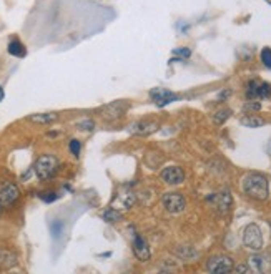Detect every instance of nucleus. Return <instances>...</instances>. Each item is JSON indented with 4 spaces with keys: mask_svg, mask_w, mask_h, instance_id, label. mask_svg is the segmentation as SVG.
Here are the masks:
<instances>
[{
    "mask_svg": "<svg viewBox=\"0 0 271 274\" xmlns=\"http://www.w3.org/2000/svg\"><path fill=\"white\" fill-rule=\"evenodd\" d=\"M230 116H231V110L230 108H222V110H218V112L213 113V123L223 125L224 121L230 118Z\"/></svg>",
    "mask_w": 271,
    "mask_h": 274,
    "instance_id": "obj_20",
    "label": "nucleus"
},
{
    "mask_svg": "<svg viewBox=\"0 0 271 274\" xmlns=\"http://www.w3.org/2000/svg\"><path fill=\"white\" fill-rule=\"evenodd\" d=\"M40 198L44 199L45 203H52V201H55V199L59 198V194L53 193V191H48V193H42Z\"/></svg>",
    "mask_w": 271,
    "mask_h": 274,
    "instance_id": "obj_29",
    "label": "nucleus"
},
{
    "mask_svg": "<svg viewBox=\"0 0 271 274\" xmlns=\"http://www.w3.org/2000/svg\"><path fill=\"white\" fill-rule=\"evenodd\" d=\"M18 263L17 254L12 251H0V268L2 269H10Z\"/></svg>",
    "mask_w": 271,
    "mask_h": 274,
    "instance_id": "obj_17",
    "label": "nucleus"
},
{
    "mask_svg": "<svg viewBox=\"0 0 271 274\" xmlns=\"http://www.w3.org/2000/svg\"><path fill=\"white\" fill-rule=\"evenodd\" d=\"M158 130V123L157 121H150V120H142V121H135L130 125L128 131L131 135L137 136H148Z\"/></svg>",
    "mask_w": 271,
    "mask_h": 274,
    "instance_id": "obj_8",
    "label": "nucleus"
},
{
    "mask_svg": "<svg viewBox=\"0 0 271 274\" xmlns=\"http://www.w3.org/2000/svg\"><path fill=\"white\" fill-rule=\"evenodd\" d=\"M176 254L181 258V259H195L196 256H198V251H196L195 248H191V246H180V248H176Z\"/></svg>",
    "mask_w": 271,
    "mask_h": 274,
    "instance_id": "obj_19",
    "label": "nucleus"
},
{
    "mask_svg": "<svg viewBox=\"0 0 271 274\" xmlns=\"http://www.w3.org/2000/svg\"><path fill=\"white\" fill-rule=\"evenodd\" d=\"M68 148H70V153L73 156H79L80 155V150H82V145H80L79 140H70V145H68Z\"/></svg>",
    "mask_w": 271,
    "mask_h": 274,
    "instance_id": "obj_26",
    "label": "nucleus"
},
{
    "mask_svg": "<svg viewBox=\"0 0 271 274\" xmlns=\"http://www.w3.org/2000/svg\"><path fill=\"white\" fill-rule=\"evenodd\" d=\"M77 128H79V130H83V131H92L95 128V121L90 118H85L77 123Z\"/></svg>",
    "mask_w": 271,
    "mask_h": 274,
    "instance_id": "obj_24",
    "label": "nucleus"
},
{
    "mask_svg": "<svg viewBox=\"0 0 271 274\" xmlns=\"http://www.w3.org/2000/svg\"><path fill=\"white\" fill-rule=\"evenodd\" d=\"M210 201L215 205V208L220 211V214H226L228 211L231 210V205H233V198H231L230 191H222V193L218 194H213Z\"/></svg>",
    "mask_w": 271,
    "mask_h": 274,
    "instance_id": "obj_12",
    "label": "nucleus"
},
{
    "mask_svg": "<svg viewBox=\"0 0 271 274\" xmlns=\"http://www.w3.org/2000/svg\"><path fill=\"white\" fill-rule=\"evenodd\" d=\"M243 193L248 198L256 199V201H266L270 196V183L268 178L259 173H248L241 183Z\"/></svg>",
    "mask_w": 271,
    "mask_h": 274,
    "instance_id": "obj_1",
    "label": "nucleus"
},
{
    "mask_svg": "<svg viewBox=\"0 0 271 274\" xmlns=\"http://www.w3.org/2000/svg\"><path fill=\"white\" fill-rule=\"evenodd\" d=\"M131 246H133V254L138 261H148L150 259V256H152V253H150V246L143 236H140V234H135L133 244Z\"/></svg>",
    "mask_w": 271,
    "mask_h": 274,
    "instance_id": "obj_11",
    "label": "nucleus"
},
{
    "mask_svg": "<svg viewBox=\"0 0 271 274\" xmlns=\"http://www.w3.org/2000/svg\"><path fill=\"white\" fill-rule=\"evenodd\" d=\"M243 244L246 246L251 251H261L263 248V233L261 228L255 223L248 225L245 229H243Z\"/></svg>",
    "mask_w": 271,
    "mask_h": 274,
    "instance_id": "obj_3",
    "label": "nucleus"
},
{
    "mask_svg": "<svg viewBox=\"0 0 271 274\" xmlns=\"http://www.w3.org/2000/svg\"><path fill=\"white\" fill-rule=\"evenodd\" d=\"M2 208H3V206H0V214H2Z\"/></svg>",
    "mask_w": 271,
    "mask_h": 274,
    "instance_id": "obj_32",
    "label": "nucleus"
},
{
    "mask_svg": "<svg viewBox=\"0 0 271 274\" xmlns=\"http://www.w3.org/2000/svg\"><path fill=\"white\" fill-rule=\"evenodd\" d=\"M245 110L246 112H258V110H261V103H259V101H255V100H250L245 105Z\"/></svg>",
    "mask_w": 271,
    "mask_h": 274,
    "instance_id": "obj_28",
    "label": "nucleus"
},
{
    "mask_svg": "<svg viewBox=\"0 0 271 274\" xmlns=\"http://www.w3.org/2000/svg\"><path fill=\"white\" fill-rule=\"evenodd\" d=\"M161 205H163L165 211H168V213L180 214L187 208V199H185L183 194L173 191V193H165L161 196Z\"/></svg>",
    "mask_w": 271,
    "mask_h": 274,
    "instance_id": "obj_4",
    "label": "nucleus"
},
{
    "mask_svg": "<svg viewBox=\"0 0 271 274\" xmlns=\"http://www.w3.org/2000/svg\"><path fill=\"white\" fill-rule=\"evenodd\" d=\"M235 264L233 259L230 256H224V254H220V256H213L208 259L207 263V269L208 273L213 274H224V273H230L233 271Z\"/></svg>",
    "mask_w": 271,
    "mask_h": 274,
    "instance_id": "obj_5",
    "label": "nucleus"
},
{
    "mask_svg": "<svg viewBox=\"0 0 271 274\" xmlns=\"http://www.w3.org/2000/svg\"><path fill=\"white\" fill-rule=\"evenodd\" d=\"M161 179L166 185H172V186H176V185H181L185 179V173L180 166H168L165 168L163 171L160 173Z\"/></svg>",
    "mask_w": 271,
    "mask_h": 274,
    "instance_id": "obj_10",
    "label": "nucleus"
},
{
    "mask_svg": "<svg viewBox=\"0 0 271 274\" xmlns=\"http://www.w3.org/2000/svg\"><path fill=\"white\" fill-rule=\"evenodd\" d=\"M3 100V90H2V87H0V101Z\"/></svg>",
    "mask_w": 271,
    "mask_h": 274,
    "instance_id": "obj_31",
    "label": "nucleus"
},
{
    "mask_svg": "<svg viewBox=\"0 0 271 274\" xmlns=\"http://www.w3.org/2000/svg\"><path fill=\"white\" fill-rule=\"evenodd\" d=\"M60 161L57 156L53 155H42L40 158L35 161V173L40 179H50L52 176H55V173L59 171Z\"/></svg>",
    "mask_w": 271,
    "mask_h": 274,
    "instance_id": "obj_2",
    "label": "nucleus"
},
{
    "mask_svg": "<svg viewBox=\"0 0 271 274\" xmlns=\"http://www.w3.org/2000/svg\"><path fill=\"white\" fill-rule=\"evenodd\" d=\"M261 62H263V65L266 66V68H271V48L270 47H265V48L261 50Z\"/></svg>",
    "mask_w": 271,
    "mask_h": 274,
    "instance_id": "obj_25",
    "label": "nucleus"
},
{
    "mask_svg": "<svg viewBox=\"0 0 271 274\" xmlns=\"http://www.w3.org/2000/svg\"><path fill=\"white\" fill-rule=\"evenodd\" d=\"M135 203V194L131 191H122L112 201V208L115 210H130Z\"/></svg>",
    "mask_w": 271,
    "mask_h": 274,
    "instance_id": "obj_15",
    "label": "nucleus"
},
{
    "mask_svg": "<svg viewBox=\"0 0 271 274\" xmlns=\"http://www.w3.org/2000/svg\"><path fill=\"white\" fill-rule=\"evenodd\" d=\"M9 53L14 57H25V47L18 40H12L9 44Z\"/></svg>",
    "mask_w": 271,
    "mask_h": 274,
    "instance_id": "obj_21",
    "label": "nucleus"
},
{
    "mask_svg": "<svg viewBox=\"0 0 271 274\" xmlns=\"http://www.w3.org/2000/svg\"><path fill=\"white\" fill-rule=\"evenodd\" d=\"M235 271L236 273H251V268H250V266H245V264H239V266H235Z\"/></svg>",
    "mask_w": 271,
    "mask_h": 274,
    "instance_id": "obj_30",
    "label": "nucleus"
},
{
    "mask_svg": "<svg viewBox=\"0 0 271 274\" xmlns=\"http://www.w3.org/2000/svg\"><path fill=\"white\" fill-rule=\"evenodd\" d=\"M125 110H127V103H123V101H115V103L105 105V107L102 108V116L105 120H117V118H122Z\"/></svg>",
    "mask_w": 271,
    "mask_h": 274,
    "instance_id": "obj_14",
    "label": "nucleus"
},
{
    "mask_svg": "<svg viewBox=\"0 0 271 274\" xmlns=\"http://www.w3.org/2000/svg\"><path fill=\"white\" fill-rule=\"evenodd\" d=\"M150 98H152L158 107H165V105L173 103L175 100H178V95H175V93L166 88H153L152 92H150Z\"/></svg>",
    "mask_w": 271,
    "mask_h": 274,
    "instance_id": "obj_13",
    "label": "nucleus"
},
{
    "mask_svg": "<svg viewBox=\"0 0 271 274\" xmlns=\"http://www.w3.org/2000/svg\"><path fill=\"white\" fill-rule=\"evenodd\" d=\"M246 97L250 100L255 98H270L271 97V85L268 81L251 80L246 88Z\"/></svg>",
    "mask_w": 271,
    "mask_h": 274,
    "instance_id": "obj_6",
    "label": "nucleus"
},
{
    "mask_svg": "<svg viewBox=\"0 0 271 274\" xmlns=\"http://www.w3.org/2000/svg\"><path fill=\"white\" fill-rule=\"evenodd\" d=\"M248 266L253 273H270L271 271V256L270 254H253L248 259Z\"/></svg>",
    "mask_w": 271,
    "mask_h": 274,
    "instance_id": "obj_7",
    "label": "nucleus"
},
{
    "mask_svg": "<svg viewBox=\"0 0 271 274\" xmlns=\"http://www.w3.org/2000/svg\"><path fill=\"white\" fill-rule=\"evenodd\" d=\"M62 231H64V223H62V221L55 219V221L50 223V233H52L53 238H60Z\"/></svg>",
    "mask_w": 271,
    "mask_h": 274,
    "instance_id": "obj_23",
    "label": "nucleus"
},
{
    "mask_svg": "<svg viewBox=\"0 0 271 274\" xmlns=\"http://www.w3.org/2000/svg\"><path fill=\"white\" fill-rule=\"evenodd\" d=\"M18 196H20V191L14 183H3L0 186V205L2 206H10L17 201Z\"/></svg>",
    "mask_w": 271,
    "mask_h": 274,
    "instance_id": "obj_9",
    "label": "nucleus"
},
{
    "mask_svg": "<svg viewBox=\"0 0 271 274\" xmlns=\"http://www.w3.org/2000/svg\"><path fill=\"white\" fill-rule=\"evenodd\" d=\"M239 123L246 128H259V127H263L266 121H265V118H261V116L253 115V113H248V115H245L241 120H239Z\"/></svg>",
    "mask_w": 271,
    "mask_h": 274,
    "instance_id": "obj_18",
    "label": "nucleus"
},
{
    "mask_svg": "<svg viewBox=\"0 0 271 274\" xmlns=\"http://www.w3.org/2000/svg\"><path fill=\"white\" fill-rule=\"evenodd\" d=\"M102 218L105 219L107 223H118L120 219H122V213H120V210L108 208L107 211H103Z\"/></svg>",
    "mask_w": 271,
    "mask_h": 274,
    "instance_id": "obj_22",
    "label": "nucleus"
},
{
    "mask_svg": "<svg viewBox=\"0 0 271 274\" xmlns=\"http://www.w3.org/2000/svg\"><path fill=\"white\" fill-rule=\"evenodd\" d=\"M173 53L178 55V57L183 60V58H188L190 55H191V50L187 48V47H181V48H175V50H173Z\"/></svg>",
    "mask_w": 271,
    "mask_h": 274,
    "instance_id": "obj_27",
    "label": "nucleus"
},
{
    "mask_svg": "<svg viewBox=\"0 0 271 274\" xmlns=\"http://www.w3.org/2000/svg\"><path fill=\"white\" fill-rule=\"evenodd\" d=\"M30 121L38 125H50L53 121L59 120V113L57 112H47V113H35V115H30L29 116Z\"/></svg>",
    "mask_w": 271,
    "mask_h": 274,
    "instance_id": "obj_16",
    "label": "nucleus"
}]
</instances>
